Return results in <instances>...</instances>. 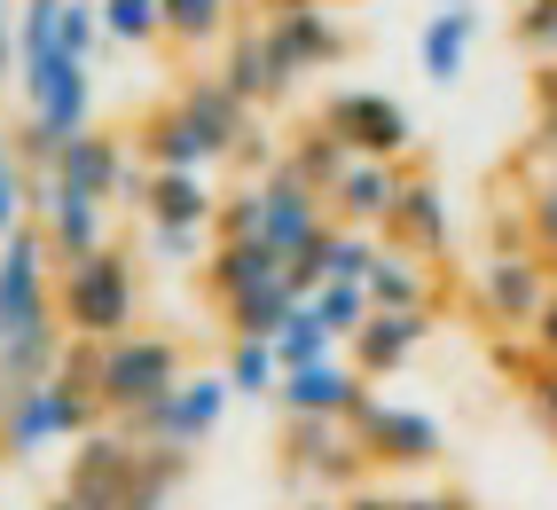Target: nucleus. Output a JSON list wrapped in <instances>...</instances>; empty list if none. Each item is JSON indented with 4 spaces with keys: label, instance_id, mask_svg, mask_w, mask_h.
<instances>
[{
    "label": "nucleus",
    "instance_id": "bb28decb",
    "mask_svg": "<svg viewBox=\"0 0 557 510\" xmlns=\"http://www.w3.org/2000/svg\"><path fill=\"white\" fill-rule=\"evenodd\" d=\"M299 307H307V299H299V290H290V283L275 275L268 290H251V299H236V307L220 314V322H228V338H268V346H275V338H283V322L299 314Z\"/></svg>",
    "mask_w": 557,
    "mask_h": 510
},
{
    "label": "nucleus",
    "instance_id": "a18cd8bd",
    "mask_svg": "<svg viewBox=\"0 0 557 510\" xmlns=\"http://www.w3.org/2000/svg\"><path fill=\"white\" fill-rule=\"evenodd\" d=\"M299 510H346V495H307Z\"/></svg>",
    "mask_w": 557,
    "mask_h": 510
},
{
    "label": "nucleus",
    "instance_id": "8fccbe9b",
    "mask_svg": "<svg viewBox=\"0 0 557 510\" xmlns=\"http://www.w3.org/2000/svg\"><path fill=\"white\" fill-rule=\"evenodd\" d=\"M549 268H557V260H549Z\"/></svg>",
    "mask_w": 557,
    "mask_h": 510
},
{
    "label": "nucleus",
    "instance_id": "393cba45",
    "mask_svg": "<svg viewBox=\"0 0 557 510\" xmlns=\"http://www.w3.org/2000/svg\"><path fill=\"white\" fill-rule=\"evenodd\" d=\"M479 48V9H440L424 16V40H417V63H424V79L432 87H456L463 79V63Z\"/></svg>",
    "mask_w": 557,
    "mask_h": 510
},
{
    "label": "nucleus",
    "instance_id": "39448f33",
    "mask_svg": "<svg viewBox=\"0 0 557 510\" xmlns=\"http://www.w3.org/2000/svg\"><path fill=\"white\" fill-rule=\"evenodd\" d=\"M228 400H236V385L220 377V370H205V377H189L173 400H158V409H141V416H126L119 432L134 448H205L212 432H220V416H228Z\"/></svg>",
    "mask_w": 557,
    "mask_h": 510
},
{
    "label": "nucleus",
    "instance_id": "9d476101",
    "mask_svg": "<svg viewBox=\"0 0 557 510\" xmlns=\"http://www.w3.org/2000/svg\"><path fill=\"white\" fill-rule=\"evenodd\" d=\"M549 290H557V268L542 260V251H487V268H479V314H487L503 338L534 331Z\"/></svg>",
    "mask_w": 557,
    "mask_h": 510
},
{
    "label": "nucleus",
    "instance_id": "0eeeda50",
    "mask_svg": "<svg viewBox=\"0 0 557 510\" xmlns=\"http://www.w3.org/2000/svg\"><path fill=\"white\" fill-rule=\"evenodd\" d=\"M314 119L338 134L354 158H377V165H400L408 150H417V119H408L393 95H377V87H338Z\"/></svg>",
    "mask_w": 557,
    "mask_h": 510
},
{
    "label": "nucleus",
    "instance_id": "f8f14e48",
    "mask_svg": "<svg viewBox=\"0 0 557 510\" xmlns=\"http://www.w3.org/2000/svg\"><path fill=\"white\" fill-rule=\"evenodd\" d=\"M259 32H268V55L290 87L307 79V71H330V63H346V24L330 16V9H283V16H259Z\"/></svg>",
    "mask_w": 557,
    "mask_h": 510
},
{
    "label": "nucleus",
    "instance_id": "c9c22d12",
    "mask_svg": "<svg viewBox=\"0 0 557 510\" xmlns=\"http://www.w3.org/2000/svg\"><path fill=\"white\" fill-rule=\"evenodd\" d=\"M527 236H534L542 260H557V173H542L527 189Z\"/></svg>",
    "mask_w": 557,
    "mask_h": 510
},
{
    "label": "nucleus",
    "instance_id": "2eb2a0df",
    "mask_svg": "<svg viewBox=\"0 0 557 510\" xmlns=\"http://www.w3.org/2000/svg\"><path fill=\"white\" fill-rule=\"evenodd\" d=\"M126 141H134V158L150 165V173H212V165H228V150H220V141L181 111V102H158V111L141 119Z\"/></svg>",
    "mask_w": 557,
    "mask_h": 510
},
{
    "label": "nucleus",
    "instance_id": "5701e85b",
    "mask_svg": "<svg viewBox=\"0 0 557 510\" xmlns=\"http://www.w3.org/2000/svg\"><path fill=\"white\" fill-rule=\"evenodd\" d=\"M173 102H181V111H189V119H197V126H205L228 158H236V141L259 126V111H251V102H244L228 79H220V71H212V79H181V95H173Z\"/></svg>",
    "mask_w": 557,
    "mask_h": 510
},
{
    "label": "nucleus",
    "instance_id": "f257e3e1",
    "mask_svg": "<svg viewBox=\"0 0 557 510\" xmlns=\"http://www.w3.org/2000/svg\"><path fill=\"white\" fill-rule=\"evenodd\" d=\"M55 307H63V331H71V338H87V346L126 338V331H134V314H141V275H134V251L102 244L95 260L63 268V275H55Z\"/></svg>",
    "mask_w": 557,
    "mask_h": 510
},
{
    "label": "nucleus",
    "instance_id": "37998d69",
    "mask_svg": "<svg viewBox=\"0 0 557 510\" xmlns=\"http://www.w3.org/2000/svg\"><path fill=\"white\" fill-rule=\"evenodd\" d=\"M400 510H471L463 495H400Z\"/></svg>",
    "mask_w": 557,
    "mask_h": 510
},
{
    "label": "nucleus",
    "instance_id": "6e6552de",
    "mask_svg": "<svg viewBox=\"0 0 557 510\" xmlns=\"http://www.w3.org/2000/svg\"><path fill=\"white\" fill-rule=\"evenodd\" d=\"M79 456L63 463V502L71 510H134V471H141V448L126 440L119 424L87 432V440H71Z\"/></svg>",
    "mask_w": 557,
    "mask_h": 510
},
{
    "label": "nucleus",
    "instance_id": "58836bf2",
    "mask_svg": "<svg viewBox=\"0 0 557 510\" xmlns=\"http://www.w3.org/2000/svg\"><path fill=\"white\" fill-rule=\"evenodd\" d=\"M518 48H542L549 55V40H557V0H518Z\"/></svg>",
    "mask_w": 557,
    "mask_h": 510
},
{
    "label": "nucleus",
    "instance_id": "7ed1b4c3",
    "mask_svg": "<svg viewBox=\"0 0 557 510\" xmlns=\"http://www.w3.org/2000/svg\"><path fill=\"white\" fill-rule=\"evenodd\" d=\"M283 480L290 487H322V495H361L369 487V448L338 416H283Z\"/></svg>",
    "mask_w": 557,
    "mask_h": 510
},
{
    "label": "nucleus",
    "instance_id": "3c124183",
    "mask_svg": "<svg viewBox=\"0 0 557 510\" xmlns=\"http://www.w3.org/2000/svg\"><path fill=\"white\" fill-rule=\"evenodd\" d=\"M165 510H173V502H165Z\"/></svg>",
    "mask_w": 557,
    "mask_h": 510
},
{
    "label": "nucleus",
    "instance_id": "20e7f679",
    "mask_svg": "<svg viewBox=\"0 0 557 510\" xmlns=\"http://www.w3.org/2000/svg\"><path fill=\"white\" fill-rule=\"evenodd\" d=\"M48 322H63V307H55V244H48L40 221H24L9 244H0V338L48 331Z\"/></svg>",
    "mask_w": 557,
    "mask_h": 510
},
{
    "label": "nucleus",
    "instance_id": "2f4dec72",
    "mask_svg": "<svg viewBox=\"0 0 557 510\" xmlns=\"http://www.w3.org/2000/svg\"><path fill=\"white\" fill-rule=\"evenodd\" d=\"M330 353H338V338L322 331V314H314V307H299V314L283 322V338H275L283 377H290V370H314V361H330Z\"/></svg>",
    "mask_w": 557,
    "mask_h": 510
},
{
    "label": "nucleus",
    "instance_id": "c85d7f7f",
    "mask_svg": "<svg viewBox=\"0 0 557 510\" xmlns=\"http://www.w3.org/2000/svg\"><path fill=\"white\" fill-rule=\"evenodd\" d=\"M197 456L189 448H141V471H134V510H165L181 487H189Z\"/></svg>",
    "mask_w": 557,
    "mask_h": 510
},
{
    "label": "nucleus",
    "instance_id": "f3484780",
    "mask_svg": "<svg viewBox=\"0 0 557 510\" xmlns=\"http://www.w3.org/2000/svg\"><path fill=\"white\" fill-rule=\"evenodd\" d=\"M275 400H283V416H354L361 400H369V377L354 370L346 353H330V361H314V370H290L283 385H275Z\"/></svg>",
    "mask_w": 557,
    "mask_h": 510
},
{
    "label": "nucleus",
    "instance_id": "c756f323",
    "mask_svg": "<svg viewBox=\"0 0 557 510\" xmlns=\"http://www.w3.org/2000/svg\"><path fill=\"white\" fill-rule=\"evenodd\" d=\"M307 307L322 314V331L338 338V346H354V331H361L369 314H377V307H369V283H322Z\"/></svg>",
    "mask_w": 557,
    "mask_h": 510
},
{
    "label": "nucleus",
    "instance_id": "dca6fc26",
    "mask_svg": "<svg viewBox=\"0 0 557 510\" xmlns=\"http://www.w3.org/2000/svg\"><path fill=\"white\" fill-rule=\"evenodd\" d=\"M259 197H268V228H259V244H268L275 260H299V251L330 228V204L307 189V181H290L283 165H275L268 181H259Z\"/></svg>",
    "mask_w": 557,
    "mask_h": 510
},
{
    "label": "nucleus",
    "instance_id": "49530a36",
    "mask_svg": "<svg viewBox=\"0 0 557 510\" xmlns=\"http://www.w3.org/2000/svg\"><path fill=\"white\" fill-rule=\"evenodd\" d=\"M228 9H236V16H259V0H228Z\"/></svg>",
    "mask_w": 557,
    "mask_h": 510
},
{
    "label": "nucleus",
    "instance_id": "4c0bfd02",
    "mask_svg": "<svg viewBox=\"0 0 557 510\" xmlns=\"http://www.w3.org/2000/svg\"><path fill=\"white\" fill-rule=\"evenodd\" d=\"M150 251H158V268H189L212 251V228H150Z\"/></svg>",
    "mask_w": 557,
    "mask_h": 510
},
{
    "label": "nucleus",
    "instance_id": "72a5a7b5",
    "mask_svg": "<svg viewBox=\"0 0 557 510\" xmlns=\"http://www.w3.org/2000/svg\"><path fill=\"white\" fill-rule=\"evenodd\" d=\"M102 40H119V48L165 40V9L158 0H102Z\"/></svg>",
    "mask_w": 557,
    "mask_h": 510
},
{
    "label": "nucleus",
    "instance_id": "412c9836",
    "mask_svg": "<svg viewBox=\"0 0 557 510\" xmlns=\"http://www.w3.org/2000/svg\"><path fill=\"white\" fill-rule=\"evenodd\" d=\"M275 275H283V260H275L268 244H220L212 236V251H205V299L220 314H228L236 299H251V290H268Z\"/></svg>",
    "mask_w": 557,
    "mask_h": 510
},
{
    "label": "nucleus",
    "instance_id": "1a4fd4ad",
    "mask_svg": "<svg viewBox=\"0 0 557 510\" xmlns=\"http://www.w3.org/2000/svg\"><path fill=\"white\" fill-rule=\"evenodd\" d=\"M55 181H63V189H79V197H95V204H110V197H134V204H141V181H150V165L134 158L126 134L87 126V134H71L63 150H55Z\"/></svg>",
    "mask_w": 557,
    "mask_h": 510
},
{
    "label": "nucleus",
    "instance_id": "c03bdc74",
    "mask_svg": "<svg viewBox=\"0 0 557 510\" xmlns=\"http://www.w3.org/2000/svg\"><path fill=\"white\" fill-rule=\"evenodd\" d=\"M283 9H338V0H259V16H283Z\"/></svg>",
    "mask_w": 557,
    "mask_h": 510
},
{
    "label": "nucleus",
    "instance_id": "6ab92c4d",
    "mask_svg": "<svg viewBox=\"0 0 557 510\" xmlns=\"http://www.w3.org/2000/svg\"><path fill=\"white\" fill-rule=\"evenodd\" d=\"M400 173H408V165L354 158V165L338 173V189H330V221H338V228H377V236H385L393 197H400Z\"/></svg>",
    "mask_w": 557,
    "mask_h": 510
},
{
    "label": "nucleus",
    "instance_id": "a19ab883",
    "mask_svg": "<svg viewBox=\"0 0 557 510\" xmlns=\"http://www.w3.org/2000/svg\"><path fill=\"white\" fill-rule=\"evenodd\" d=\"M527 346L557 361V290H549V307H542V322H534V331H527Z\"/></svg>",
    "mask_w": 557,
    "mask_h": 510
},
{
    "label": "nucleus",
    "instance_id": "9b49d317",
    "mask_svg": "<svg viewBox=\"0 0 557 510\" xmlns=\"http://www.w3.org/2000/svg\"><path fill=\"white\" fill-rule=\"evenodd\" d=\"M16 87H24V119H40L55 141H71V134L95 126V71H87L79 55L16 63Z\"/></svg>",
    "mask_w": 557,
    "mask_h": 510
},
{
    "label": "nucleus",
    "instance_id": "4be33fe9",
    "mask_svg": "<svg viewBox=\"0 0 557 510\" xmlns=\"http://www.w3.org/2000/svg\"><path fill=\"white\" fill-rule=\"evenodd\" d=\"M220 79H228V87H236V95L251 102V111H259V102H283V95H290V79L275 71V55H268V32H259V16L228 32V55H220Z\"/></svg>",
    "mask_w": 557,
    "mask_h": 510
},
{
    "label": "nucleus",
    "instance_id": "cd10ccee",
    "mask_svg": "<svg viewBox=\"0 0 557 510\" xmlns=\"http://www.w3.org/2000/svg\"><path fill=\"white\" fill-rule=\"evenodd\" d=\"M220 377L236 385V400H275L283 385V361L268 338H228V361H220Z\"/></svg>",
    "mask_w": 557,
    "mask_h": 510
},
{
    "label": "nucleus",
    "instance_id": "09e8293b",
    "mask_svg": "<svg viewBox=\"0 0 557 510\" xmlns=\"http://www.w3.org/2000/svg\"><path fill=\"white\" fill-rule=\"evenodd\" d=\"M549 63H557V40H549Z\"/></svg>",
    "mask_w": 557,
    "mask_h": 510
},
{
    "label": "nucleus",
    "instance_id": "473e14b6",
    "mask_svg": "<svg viewBox=\"0 0 557 510\" xmlns=\"http://www.w3.org/2000/svg\"><path fill=\"white\" fill-rule=\"evenodd\" d=\"M259 228H268V197H259V181H236L212 212V236L220 244H259Z\"/></svg>",
    "mask_w": 557,
    "mask_h": 510
},
{
    "label": "nucleus",
    "instance_id": "4468645a",
    "mask_svg": "<svg viewBox=\"0 0 557 510\" xmlns=\"http://www.w3.org/2000/svg\"><path fill=\"white\" fill-rule=\"evenodd\" d=\"M385 244L408 251V260H448V244H456V221H448V197H440V181L408 165L400 173V197H393V221H385Z\"/></svg>",
    "mask_w": 557,
    "mask_h": 510
},
{
    "label": "nucleus",
    "instance_id": "aec40b11",
    "mask_svg": "<svg viewBox=\"0 0 557 510\" xmlns=\"http://www.w3.org/2000/svg\"><path fill=\"white\" fill-rule=\"evenodd\" d=\"M134 212H141V228H212V212H220L212 173H150Z\"/></svg>",
    "mask_w": 557,
    "mask_h": 510
},
{
    "label": "nucleus",
    "instance_id": "ea45409f",
    "mask_svg": "<svg viewBox=\"0 0 557 510\" xmlns=\"http://www.w3.org/2000/svg\"><path fill=\"white\" fill-rule=\"evenodd\" d=\"M534 165H542V173H557V111H549V119H534V150H527V173H534Z\"/></svg>",
    "mask_w": 557,
    "mask_h": 510
},
{
    "label": "nucleus",
    "instance_id": "e433bc0d",
    "mask_svg": "<svg viewBox=\"0 0 557 510\" xmlns=\"http://www.w3.org/2000/svg\"><path fill=\"white\" fill-rule=\"evenodd\" d=\"M32 189H40V181H32L24 165H0V244L32 221Z\"/></svg>",
    "mask_w": 557,
    "mask_h": 510
},
{
    "label": "nucleus",
    "instance_id": "423d86ee",
    "mask_svg": "<svg viewBox=\"0 0 557 510\" xmlns=\"http://www.w3.org/2000/svg\"><path fill=\"white\" fill-rule=\"evenodd\" d=\"M346 432L369 448L377 471H432L440 456H448V432H440L424 409H400V400H385V393H369L346 416Z\"/></svg>",
    "mask_w": 557,
    "mask_h": 510
},
{
    "label": "nucleus",
    "instance_id": "7c9ffc66",
    "mask_svg": "<svg viewBox=\"0 0 557 510\" xmlns=\"http://www.w3.org/2000/svg\"><path fill=\"white\" fill-rule=\"evenodd\" d=\"M165 9V40H181V48H205V40H220L228 32V0H158Z\"/></svg>",
    "mask_w": 557,
    "mask_h": 510
},
{
    "label": "nucleus",
    "instance_id": "a878e982",
    "mask_svg": "<svg viewBox=\"0 0 557 510\" xmlns=\"http://www.w3.org/2000/svg\"><path fill=\"white\" fill-rule=\"evenodd\" d=\"M275 165H283L290 181H307V189H314V197L330 204V189H338V173L354 165V150H346V141H338V134H330L322 119H307L299 134H290V141H283V158H275Z\"/></svg>",
    "mask_w": 557,
    "mask_h": 510
},
{
    "label": "nucleus",
    "instance_id": "b1692460",
    "mask_svg": "<svg viewBox=\"0 0 557 510\" xmlns=\"http://www.w3.org/2000/svg\"><path fill=\"white\" fill-rule=\"evenodd\" d=\"M369 307L385 314H440V283L424 260H408V251H377V268H369Z\"/></svg>",
    "mask_w": 557,
    "mask_h": 510
},
{
    "label": "nucleus",
    "instance_id": "a211bd4d",
    "mask_svg": "<svg viewBox=\"0 0 557 510\" xmlns=\"http://www.w3.org/2000/svg\"><path fill=\"white\" fill-rule=\"evenodd\" d=\"M432 322H440V314H385V307H377V314H369L361 331H354L346 361H354L369 385H377V377H400L408 361H417V346L432 338Z\"/></svg>",
    "mask_w": 557,
    "mask_h": 510
},
{
    "label": "nucleus",
    "instance_id": "ddd939ff",
    "mask_svg": "<svg viewBox=\"0 0 557 510\" xmlns=\"http://www.w3.org/2000/svg\"><path fill=\"white\" fill-rule=\"evenodd\" d=\"M102 212H110V204H95V197H79V189H63L55 173L32 189V221H40L48 244H55V275L79 268V260H95V251L110 244V221H102Z\"/></svg>",
    "mask_w": 557,
    "mask_h": 510
},
{
    "label": "nucleus",
    "instance_id": "f03ea898",
    "mask_svg": "<svg viewBox=\"0 0 557 510\" xmlns=\"http://www.w3.org/2000/svg\"><path fill=\"white\" fill-rule=\"evenodd\" d=\"M181 385H189V353H181V338L126 331V338L102 346V409H110V424L158 409V400H173Z\"/></svg>",
    "mask_w": 557,
    "mask_h": 510
},
{
    "label": "nucleus",
    "instance_id": "79ce46f5",
    "mask_svg": "<svg viewBox=\"0 0 557 510\" xmlns=\"http://www.w3.org/2000/svg\"><path fill=\"white\" fill-rule=\"evenodd\" d=\"M534 111H542V119L557 111V63H542V71H534Z\"/></svg>",
    "mask_w": 557,
    "mask_h": 510
},
{
    "label": "nucleus",
    "instance_id": "de8ad7c7",
    "mask_svg": "<svg viewBox=\"0 0 557 510\" xmlns=\"http://www.w3.org/2000/svg\"><path fill=\"white\" fill-rule=\"evenodd\" d=\"M440 9H471V0H440Z\"/></svg>",
    "mask_w": 557,
    "mask_h": 510
},
{
    "label": "nucleus",
    "instance_id": "f704fd0d",
    "mask_svg": "<svg viewBox=\"0 0 557 510\" xmlns=\"http://www.w3.org/2000/svg\"><path fill=\"white\" fill-rule=\"evenodd\" d=\"M55 40H63V55L95 63V48H102V0H63V16H55Z\"/></svg>",
    "mask_w": 557,
    "mask_h": 510
}]
</instances>
